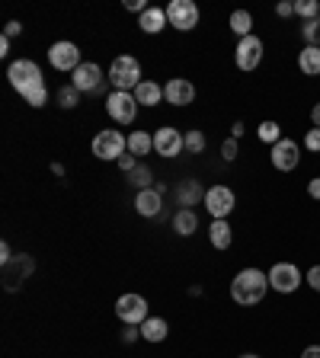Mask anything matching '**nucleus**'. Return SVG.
I'll return each instance as SVG.
<instances>
[{
	"label": "nucleus",
	"instance_id": "obj_13",
	"mask_svg": "<svg viewBox=\"0 0 320 358\" xmlns=\"http://www.w3.org/2000/svg\"><path fill=\"white\" fill-rule=\"evenodd\" d=\"M269 160H272V166L282 173H291L295 166L301 164V148L298 141H291V138H282L279 144H272V154H269Z\"/></svg>",
	"mask_w": 320,
	"mask_h": 358
},
{
	"label": "nucleus",
	"instance_id": "obj_24",
	"mask_svg": "<svg viewBox=\"0 0 320 358\" xmlns=\"http://www.w3.org/2000/svg\"><path fill=\"white\" fill-rule=\"evenodd\" d=\"M231 29L237 32L240 38L253 36V13H250V10H234L231 13Z\"/></svg>",
	"mask_w": 320,
	"mask_h": 358
},
{
	"label": "nucleus",
	"instance_id": "obj_14",
	"mask_svg": "<svg viewBox=\"0 0 320 358\" xmlns=\"http://www.w3.org/2000/svg\"><path fill=\"white\" fill-rule=\"evenodd\" d=\"M234 61H237V67L240 71H256L260 67V61H263V38H256V36H246V38H240L237 42V52H234Z\"/></svg>",
	"mask_w": 320,
	"mask_h": 358
},
{
	"label": "nucleus",
	"instance_id": "obj_23",
	"mask_svg": "<svg viewBox=\"0 0 320 358\" xmlns=\"http://www.w3.org/2000/svg\"><path fill=\"white\" fill-rule=\"evenodd\" d=\"M209 240H211V246H215V250H228V246H231V240H234L231 224H228V221H211Z\"/></svg>",
	"mask_w": 320,
	"mask_h": 358
},
{
	"label": "nucleus",
	"instance_id": "obj_20",
	"mask_svg": "<svg viewBox=\"0 0 320 358\" xmlns=\"http://www.w3.org/2000/svg\"><path fill=\"white\" fill-rule=\"evenodd\" d=\"M173 231L179 234V237H189V234L199 231V217H195L193 208H179L176 215H173Z\"/></svg>",
	"mask_w": 320,
	"mask_h": 358
},
{
	"label": "nucleus",
	"instance_id": "obj_32",
	"mask_svg": "<svg viewBox=\"0 0 320 358\" xmlns=\"http://www.w3.org/2000/svg\"><path fill=\"white\" fill-rule=\"evenodd\" d=\"M221 154H224V160L231 164V160H237V138H228V141L221 144Z\"/></svg>",
	"mask_w": 320,
	"mask_h": 358
},
{
	"label": "nucleus",
	"instance_id": "obj_6",
	"mask_svg": "<svg viewBox=\"0 0 320 358\" xmlns=\"http://www.w3.org/2000/svg\"><path fill=\"white\" fill-rule=\"evenodd\" d=\"M205 208H209V215L215 221H228V215L237 208V195L228 186H211L205 189Z\"/></svg>",
	"mask_w": 320,
	"mask_h": 358
},
{
	"label": "nucleus",
	"instance_id": "obj_25",
	"mask_svg": "<svg viewBox=\"0 0 320 358\" xmlns=\"http://www.w3.org/2000/svg\"><path fill=\"white\" fill-rule=\"evenodd\" d=\"M256 134H260V141H266V144H279L282 141V125H279V122H263V125L256 128Z\"/></svg>",
	"mask_w": 320,
	"mask_h": 358
},
{
	"label": "nucleus",
	"instance_id": "obj_15",
	"mask_svg": "<svg viewBox=\"0 0 320 358\" xmlns=\"http://www.w3.org/2000/svg\"><path fill=\"white\" fill-rule=\"evenodd\" d=\"M134 208H138V215H141V217H157V215H160V208H164V189L154 186V189L138 192Z\"/></svg>",
	"mask_w": 320,
	"mask_h": 358
},
{
	"label": "nucleus",
	"instance_id": "obj_42",
	"mask_svg": "<svg viewBox=\"0 0 320 358\" xmlns=\"http://www.w3.org/2000/svg\"><path fill=\"white\" fill-rule=\"evenodd\" d=\"M244 134V122H234V128H231V138H240Z\"/></svg>",
	"mask_w": 320,
	"mask_h": 358
},
{
	"label": "nucleus",
	"instance_id": "obj_12",
	"mask_svg": "<svg viewBox=\"0 0 320 358\" xmlns=\"http://www.w3.org/2000/svg\"><path fill=\"white\" fill-rule=\"evenodd\" d=\"M71 87L81 90V93H99L103 90V71H99L97 61H83L71 74Z\"/></svg>",
	"mask_w": 320,
	"mask_h": 358
},
{
	"label": "nucleus",
	"instance_id": "obj_36",
	"mask_svg": "<svg viewBox=\"0 0 320 358\" xmlns=\"http://www.w3.org/2000/svg\"><path fill=\"white\" fill-rule=\"evenodd\" d=\"M276 13L282 16V20H288V16H295V3H288V0H282V3H276Z\"/></svg>",
	"mask_w": 320,
	"mask_h": 358
},
{
	"label": "nucleus",
	"instance_id": "obj_10",
	"mask_svg": "<svg viewBox=\"0 0 320 358\" xmlns=\"http://www.w3.org/2000/svg\"><path fill=\"white\" fill-rule=\"evenodd\" d=\"M48 64H52L55 71H71V74H74L77 67L83 64L81 48H77L74 42H55L52 48H48Z\"/></svg>",
	"mask_w": 320,
	"mask_h": 358
},
{
	"label": "nucleus",
	"instance_id": "obj_19",
	"mask_svg": "<svg viewBox=\"0 0 320 358\" xmlns=\"http://www.w3.org/2000/svg\"><path fill=\"white\" fill-rule=\"evenodd\" d=\"M167 333H170V327H167L164 317H148L141 323V339H148V343H164Z\"/></svg>",
	"mask_w": 320,
	"mask_h": 358
},
{
	"label": "nucleus",
	"instance_id": "obj_17",
	"mask_svg": "<svg viewBox=\"0 0 320 358\" xmlns=\"http://www.w3.org/2000/svg\"><path fill=\"white\" fill-rule=\"evenodd\" d=\"M138 26H141V32H148V36H157V32L167 26V10L148 7V10L141 13V20H138Z\"/></svg>",
	"mask_w": 320,
	"mask_h": 358
},
{
	"label": "nucleus",
	"instance_id": "obj_35",
	"mask_svg": "<svg viewBox=\"0 0 320 358\" xmlns=\"http://www.w3.org/2000/svg\"><path fill=\"white\" fill-rule=\"evenodd\" d=\"M307 285H311V288L314 291H320V266H311V268H307Z\"/></svg>",
	"mask_w": 320,
	"mask_h": 358
},
{
	"label": "nucleus",
	"instance_id": "obj_21",
	"mask_svg": "<svg viewBox=\"0 0 320 358\" xmlns=\"http://www.w3.org/2000/svg\"><path fill=\"white\" fill-rule=\"evenodd\" d=\"M298 67H301V74L320 77V48L305 45V48H301V55H298Z\"/></svg>",
	"mask_w": 320,
	"mask_h": 358
},
{
	"label": "nucleus",
	"instance_id": "obj_11",
	"mask_svg": "<svg viewBox=\"0 0 320 358\" xmlns=\"http://www.w3.org/2000/svg\"><path fill=\"white\" fill-rule=\"evenodd\" d=\"M154 150L160 157H176V154H183L186 150V134H179L173 125H164V128H157L154 131Z\"/></svg>",
	"mask_w": 320,
	"mask_h": 358
},
{
	"label": "nucleus",
	"instance_id": "obj_33",
	"mask_svg": "<svg viewBox=\"0 0 320 358\" xmlns=\"http://www.w3.org/2000/svg\"><path fill=\"white\" fill-rule=\"evenodd\" d=\"M134 166H138V157H134V154H128V150H125V154L119 157V170H122V173H125V176H128V173H132Z\"/></svg>",
	"mask_w": 320,
	"mask_h": 358
},
{
	"label": "nucleus",
	"instance_id": "obj_16",
	"mask_svg": "<svg viewBox=\"0 0 320 358\" xmlns=\"http://www.w3.org/2000/svg\"><path fill=\"white\" fill-rule=\"evenodd\" d=\"M164 99L173 106H189L195 99V87L189 80H183V77H173L164 87Z\"/></svg>",
	"mask_w": 320,
	"mask_h": 358
},
{
	"label": "nucleus",
	"instance_id": "obj_22",
	"mask_svg": "<svg viewBox=\"0 0 320 358\" xmlns=\"http://www.w3.org/2000/svg\"><path fill=\"white\" fill-rule=\"evenodd\" d=\"M148 150H154V134H148V131H132L128 134V154H134L138 160H144Z\"/></svg>",
	"mask_w": 320,
	"mask_h": 358
},
{
	"label": "nucleus",
	"instance_id": "obj_28",
	"mask_svg": "<svg viewBox=\"0 0 320 358\" xmlns=\"http://www.w3.org/2000/svg\"><path fill=\"white\" fill-rule=\"evenodd\" d=\"M301 38H305L307 45H314V48H320V16L301 26Z\"/></svg>",
	"mask_w": 320,
	"mask_h": 358
},
{
	"label": "nucleus",
	"instance_id": "obj_9",
	"mask_svg": "<svg viewBox=\"0 0 320 358\" xmlns=\"http://www.w3.org/2000/svg\"><path fill=\"white\" fill-rule=\"evenodd\" d=\"M116 313H119V320L125 323V327H141V323L148 320V301H144L141 294H122V298L116 301Z\"/></svg>",
	"mask_w": 320,
	"mask_h": 358
},
{
	"label": "nucleus",
	"instance_id": "obj_3",
	"mask_svg": "<svg viewBox=\"0 0 320 358\" xmlns=\"http://www.w3.org/2000/svg\"><path fill=\"white\" fill-rule=\"evenodd\" d=\"M141 64H138V58H132V55H119V58L112 61L109 67V83L116 90H122V93H134V87L141 83Z\"/></svg>",
	"mask_w": 320,
	"mask_h": 358
},
{
	"label": "nucleus",
	"instance_id": "obj_34",
	"mask_svg": "<svg viewBox=\"0 0 320 358\" xmlns=\"http://www.w3.org/2000/svg\"><path fill=\"white\" fill-rule=\"evenodd\" d=\"M195 195H199V186H195V182H186V186L179 189V199H183V205H189Z\"/></svg>",
	"mask_w": 320,
	"mask_h": 358
},
{
	"label": "nucleus",
	"instance_id": "obj_4",
	"mask_svg": "<svg viewBox=\"0 0 320 358\" xmlns=\"http://www.w3.org/2000/svg\"><path fill=\"white\" fill-rule=\"evenodd\" d=\"M90 148L99 160H116L119 164V157L128 150V138H122V131H116V128H103V131H97Z\"/></svg>",
	"mask_w": 320,
	"mask_h": 358
},
{
	"label": "nucleus",
	"instance_id": "obj_26",
	"mask_svg": "<svg viewBox=\"0 0 320 358\" xmlns=\"http://www.w3.org/2000/svg\"><path fill=\"white\" fill-rule=\"evenodd\" d=\"M295 16H301L305 22L317 20V16H320V3H317V0H295Z\"/></svg>",
	"mask_w": 320,
	"mask_h": 358
},
{
	"label": "nucleus",
	"instance_id": "obj_29",
	"mask_svg": "<svg viewBox=\"0 0 320 358\" xmlns=\"http://www.w3.org/2000/svg\"><path fill=\"white\" fill-rule=\"evenodd\" d=\"M77 103H81V90H74V87H61L58 90V106L61 109H74Z\"/></svg>",
	"mask_w": 320,
	"mask_h": 358
},
{
	"label": "nucleus",
	"instance_id": "obj_37",
	"mask_svg": "<svg viewBox=\"0 0 320 358\" xmlns=\"http://www.w3.org/2000/svg\"><path fill=\"white\" fill-rule=\"evenodd\" d=\"M20 32H22V26H20L16 20H10V22H7V29H4V38H13V36H20Z\"/></svg>",
	"mask_w": 320,
	"mask_h": 358
},
{
	"label": "nucleus",
	"instance_id": "obj_41",
	"mask_svg": "<svg viewBox=\"0 0 320 358\" xmlns=\"http://www.w3.org/2000/svg\"><path fill=\"white\" fill-rule=\"evenodd\" d=\"M311 122H314V128H320V103L311 109Z\"/></svg>",
	"mask_w": 320,
	"mask_h": 358
},
{
	"label": "nucleus",
	"instance_id": "obj_8",
	"mask_svg": "<svg viewBox=\"0 0 320 358\" xmlns=\"http://www.w3.org/2000/svg\"><path fill=\"white\" fill-rule=\"evenodd\" d=\"M167 22L179 32L195 29V26H199V7H195L193 0H170V7H167Z\"/></svg>",
	"mask_w": 320,
	"mask_h": 358
},
{
	"label": "nucleus",
	"instance_id": "obj_31",
	"mask_svg": "<svg viewBox=\"0 0 320 358\" xmlns=\"http://www.w3.org/2000/svg\"><path fill=\"white\" fill-rule=\"evenodd\" d=\"M305 148L311 150V154H317L320 150V128H311V131L305 134Z\"/></svg>",
	"mask_w": 320,
	"mask_h": 358
},
{
	"label": "nucleus",
	"instance_id": "obj_7",
	"mask_svg": "<svg viewBox=\"0 0 320 358\" xmlns=\"http://www.w3.org/2000/svg\"><path fill=\"white\" fill-rule=\"evenodd\" d=\"M266 275H269V288H276L279 294H291V291L301 288V272L295 262H276Z\"/></svg>",
	"mask_w": 320,
	"mask_h": 358
},
{
	"label": "nucleus",
	"instance_id": "obj_2",
	"mask_svg": "<svg viewBox=\"0 0 320 358\" xmlns=\"http://www.w3.org/2000/svg\"><path fill=\"white\" fill-rule=\"evenodd\" d=\"M7 80H10V87H13L22 99L32 96V93H39V90H45L42 67H39L36 61H29V58L10 61V67H7Z\"/></svg>",
	"mask_w": 320,
	"mask_h": 358
},
{
	"label": "nucleus",
	"instance_id": "obj_27",
	"mask_svg": "<svg viewBox=\"0 0 320 358\" xmlns=\"http://www.w3.org/2000/svg\"><path fill=\"white\" fill-rule=\"evenodd\" d=\"M128 182H132V186H138V192H144V189H154V186H151V170H148V166H141V164L128 173Z\"/></svg>",
	"mask_w": 320,
	"mask_h": 358
},
{
	"label": "nucleus",
	"instance_id": "obj_5",
	"mask_svg": "<svg viewBox=\"0 0 320 358\" xmlns=\"http://www.w3.org/2000/svg\"><path fill=\"white\" fill-rule=\"evenodd\" d=\"M106 112H109V115L119 122V125H132L134 115H138V99H134V93L112 90L109 96H106Z\"/></svg>",
	"mask_w": 320,
	"mask_h": 358
},
{
	"label": "nucleus",
	"instance_id": "obj_39",
	"mask_svg": "<svg viewBox=\"0 0 320 358\" xmlns=\"http://www.w3.org/2000/svg\"><path fill=\"white\" fill-rule=\"evenodd\" d=\"M125 7H128V10H134V13H144V10H148V3H144V0H128Z\"/></svg>",
	"mask_w": 320,
	"mask_h": 358
},
{
	"label": "nucleus",
	"instance_id": "obj_30",
	"mask_svg": "<svg viewBox=\"0 0 320 358\" xmlns=\"http://www.w3.org/2000/svg\"><path fill=\"white\" fill-rule=\"evenodd\" d=\"M186 150L189 154H202V150H205V134H202L199 128L186 131Z\"/></svg>",
	"mask_w": 320,
	"mask_h": 358
},
{
	"label": "nucleus",
	"instance_id": "obj_40",
	"mask_svg": "<svg viewBox=\"0 0 320 358\" xmlns=\"http://www.w3.org/2000/svg\"><path fill=\"white\" fill-rule=\"evenodd\" d=\"M301 358H320V345H307V349L301 352Z\"/></svg>",
	"mask_w": 320,
	"mask_h": 358
},
{
	"label": "nucleus",
	"instance_id": "obj_38",
	"mask_svg": "<svg viewBox=\"0 0 320 358\" xmlns=\"http://www.w3.org/2000/svg\"><path fill=\"white\" fill-rule=\"evenodd\" d=\"M307 195H311V199H317V201H320V176H314L311 182H307Z\"/></svg>",
	"mask_w": 320,
	"mask_h": 358
},
{
	"label": "nucleus",
	"instance_id": "obj_18",
	"mask_svg": "<svg viewBox=\"0 0 320 358\" xmlns=\"http://www.w3.org/2000/svg\"><path fill=\"white\" fill-rule=\"evenodd\" d=\"M134 99H138V106H157L164 99V87L154 80H141L134 87Z\"/></svg>",
	"mask_w": 320,
	"mask_h": 358
},
{
	"label": "nucleus",
	"instance_id": "obj_43",
	"mask_svg": "<svg viewBox=\"0 0 320 358\" xmlns=\"http://www.w3.org/2000/svg\"><path fill=\"white\" fill-rule=\"evenodd\" d=\"M240 358H260V355H253V352H246V355H240Z\"/></svg>",
	"mask_w": 320,
	"mask_h": 358
},
{
	"label": "nucleus",
	"instance_id": "obj_1",
	"mask_svg": "<svg viewBox=\"0 0 320 358\" xmlns=\"http://www.w3.org/2000/svg\"><path fill=\"white\" fill-rule=\"evenodd\" d=\"M266 291H269V275L263 272V268H240L237 275H234L231 282V298L237 301L240 307H253L260 304L263 298H266Z\"/></svg>",
	"mask_w": 320,
	"mask_h": 358
}]
</instances>
